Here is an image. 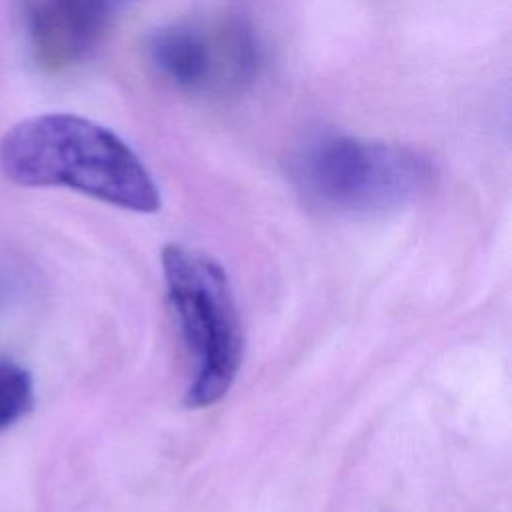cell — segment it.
<instances>
[{
    "instance_id": "obj_7",
    "label": "cell",
    "mask_w": 512,
    "mask_h": 512,
    "mask_svg": "<svg viewBox=\"0 0 512 512\" xmlns=\"http://www.w3.org/2000/svg\"><path fill=\"white\" fill-rule=\"evenodd\" d=\"M32 282L28 264L14 252L0 248V310L20 302L30 292Z\"/></svg>"
},
{
    "instance_id": "obj_4",
    "label": "cell",
    "mask_w": 512,
    "mask_h": 512,
    "mask_svg": "<svg viewBox=\"0 0 512 512\" xmlns=\"http://www.w3.org/2000/svg\"><path fill=\"white\" fill-rule=\"evenodd\" d=\"M146 54L162 80L178 90L228 96L246 90L260 74L262 44L238 14L178 20L148 36Z\"/></svg>"
},
{
    "instance_id": "obj_6",
    "label": "cell",
    "mask_w": 512,
    "mask_h": 512,
    "mask_svg": "<svg viewBox=\"0 0 512 512\" xmlns=\"http://www.w3.org/2000/svg\"><path fill=\"white\" fill-rule=\"evenodd\" d=\"M34 406V380L30 372L0 358V432L22 420Z\"/></svg>"
},
{
    "instance_id": "obj_2",
    "label": "cell",
    "mask_w": 512,
    "mask_h": 512,
    "mask_svg": "<svg viewBox=\"0 0 512 512\" xmlns=\"http://www.w3.org/2000/svg\"><path fill=\"white\" fill-rule=\"evenodd\" d=\"M288 174L312 208L338 216H382L422 196L432 166L408 146L324 134L292 156Z\"/></svg>"
},
{
    "instance_id": "obj_3",
    "label": "cell",
    "mask_w": 512,
    "mask_h": 512,
    "mask_svg": "<svg viewBox=\"0 0 512 512\" xmlns=\"http://www.w3.org/2000/svg\"><path fill=\"white\" fill-rule=\"evenodd\" d=\"M162 270L182 340L196 362L186 406H212L232 388L244 354L230 280L210 254L180 244L162 250Z\"/></svg>"
},
{
    "instance_id": "obj_5",
    "label": "cell",
    "mask_w": 512,
    "mask_h": 512,
    "mask_svg": "<svg viewBox=\"0 0 512 512\" xmlns=\"http://www.w3.org/2000/svg\"><path fill=\"white\" fill-rule=\"evenodd\" d=\"M130 2L134 0H34L28 10L34 60L46 70L82 62Z\"/></svg>"
},
{
    "instance_id": "obj_1",
    "label": "cell",
    "mask_w": 512,
    "mask_h": 512,
    "mask_svg": "<svg viewBox=\"0 0 512 512\" xmlns=\"http://www.w3.org/2000/svg\"><path fill=\"white\" fill-rule=\"evenodd\" d=\"M2 174L28 188H68L152 214L162 198L146 164L110 128L68 112L26 118L0 140Z\"/></svg>"
}]
</instances>
